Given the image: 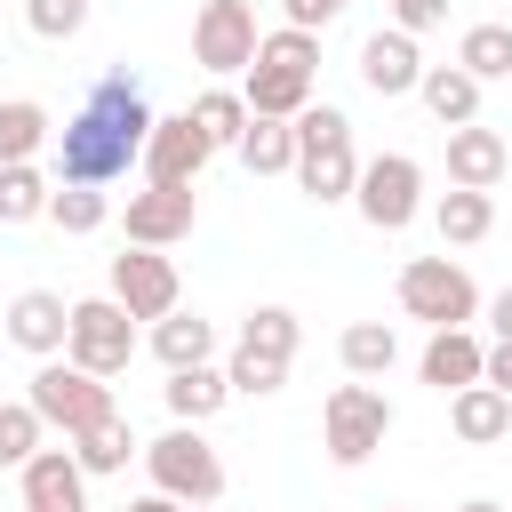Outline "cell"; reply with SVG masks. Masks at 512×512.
<instances>
[{
    "instance_id": "1",
    "label": "cell",
    "mask_w": 512,
    "mask_h": 512,
    "mask_svg": "<svg viewBox=\"0 0 512 512\" xmlns=\"http://www.w3.org/2000/svg\"><path fill=\"white\" fill-rule=\"evenodd\" d=\"M144 136H152V104H144V80L136 72H104L80 112L64 120L56 136V184H112L128 176V160H144Z\"/></svg>"
},
{
    "instance_id": "2",
    "label": "cell",
    "mask_w": 512,
    "mask_h": 512,
    "mask_svg": "<svg viewBox=\"0 0 512 512\" xmlns=\"http://www.w3.org/2000/svg\"><path fill=\"white\" fill-rule=\"evenodd\" d=\"M312 72H320V32L280 24V32L256 40V64H248L240 104H248L256 120H296V112L312 104Z\"/></svg>"
},
{
    "instance_id": "3",
    "label": "cell",
    "mask_w": 512,
    "mask_h": 512,
    "mask_svg": "<svg viewBox=\"0 0 512 512\" xmlns=\"http://www.w3.org/2000/svg\"><path fill=\"white\" fill-rule=\"evenodd\" d=\"M288 136H296V184L328 208V200H352V184H360V152H352V120L336 112V104H304L296 120H288Z\"/></svg>"
},
{
    "instance_id": "4",
    "label": "cell",
    "mask_w": 512,
    "mask_h": 512,
    "mask_svg": "<svg viewBox=\"0 0 512 512\" xmlns=\"http://www.w3.org/2000/svg\"><path fill=\"white\" fill-rule=\"evenodd\" d=\"M24 400H32V416H40L48 432H64V440H80V432H96V424L120 416V408H112V384L88 376V368H72V360H40L32 384H24Z\"/></svg>"
},
{
    "instance_id": "5",
    "label": "cell",
    "mask_w": 512,
    "mask_h": 512,
    "mask_svg": "<svg viewBox=\"0 0 512 512\" xmlns=\"http://www.w3.org/2000/svg\"><path fill=\"white\" fill-rule=\"evenodd\" d=\"M144 472H152V496H168V504H216L224 496V464L200 440V424H168L160 440H144Z\"/></svg>"
},
{
    "instance_id": "6",
    "label": "cell",
    "mask_w": 512,
    "mask_h": 512,
    "mask_svg": "<svg viewBox=\"0 0 512 512\" xmlns=\"http://www.w3.org/2000/svg\"><path fill=\"white\" fill-rule=\"evenodd\" d=\"M400 312L424 320V328H472L480 312V288L456 256H408L400 264Z\"/></svg>"
},
{
    "instance_id": "7",
    "label": "cell",
    "mask_w": 512,
    "mask_h": 512,
    "mask_svg": "<svg viewBox=\"0 0 512 512\" xmlns=\"http://www.w3.org/2000/svg\"><path fill=\"white\" fill-rule=\"evenodd\" d=\"M384 432H392V400L376 392V384H336L328 392V408H320V448H328V464H368L376 448H384Z\"/></svg>"
},
{
    "instance_id": "8",
    "label": "cell",
    "mask_w": 512,
    "mask_h": 512,
    "mask_svg": "<svg viewBox=\"0 0 512 512\" xmlns=\"http://www.w3.org/2000/svg\"><path fill=\"white\" fill-rule=\"evenodd\" d=\"M352 208H360V224H376V232H408L416 208H424V168H416L408 152H376V160H360Z\"/></svg>"
},
{
    "instance_id": "9",
    "label": "cell",
    "mask_w": 512,
    "mask_h": 512,
    "mask_svg": "<svg viewBox=\"0 0 512 512\" xmlns=\"http://www.w3.org/2000/svg\"><path fill=\"white\" fill-rule=\"evenodd\" d=\"M64 360L88 368V376H120L136 360V320L112 296H80L72 304V328H64Z\"/></svg>"
},
{
    "instance_id": "10",
    "label": "cell",
    "mask_w": 512,
    "mask_h": 512,
    "mask_svg": "<svg viewBox=\"0 0 512 512\" xmlns=\"http://www.w3.org/2000/svg\"><path fill=\"white\" fill-rule=\"evenodd\" d=\"M256 8L248 0H200V16H192V64L200 72H248L256 64Z\"/></svg>"
},
{
    "instance_id": "11",
    "label": "cell",
    "mask_w": 512,
    "mask_h": 512,
    "mask_svg": "<svg viewBox=\"0 0 512 512\" xmlns=\"http://www.w3.org/2000/svg\"><path fill=\"white\" fill-rule=\"evenodd\" d=\"M128 320H168L176 312V296H184V280H176V264L160 256V248H120L112 256V288H104Z\"/></svg>"
},
{
    "instance_id": "12",
    "label": "cell",
    "mask_w": 512,
    "mask_h": 512,
    "mask_svg": "<svg viewBox=\"0 0 512 512\" xmlns=\"http://www.w3.org/2000/svg\"><path fill=\"white\" fill-rule=\"evenodd\" d=\"M192 216H200V192L192 184H144V192H128V248H176L184 232H192Z\"/></svg>"
},
{
    "instance_id": "13",
    "label": "cell",
    "mask_w": 512,
    "mask_h": 512,
    "mask_svg": "<svg viewBox=\"0 0 512 512\" xmlns=\"http://www.w3.org/2000/svg\"><path fill=\"white\" fill-rule=\"evenodd\" d=\"M208 160H216V144L192 128V112L152 120V136H144V176H152V184H200Z\"/></svg>"
},
{
    "instance_id": "14",
    "label": "cell",
    "mask_w": 512,
    "mask_h": 512,
    "mask_svg": "<svg viewBox=\"0 0 512 512\" xmlns=\"http://www.w3.org/2000/svg\"><path fill=\"white\" fill-rule=\"evenodd\" d=\"M504 168H512V144H504L496 128H480V120L448 128V184H456V192H496Z\"/></svg>"
},
{
    "instance_id": "15",
    "label": "cell",
    "mask_w": 512,
    "mask_h": 512,
    "mask_svg": "<svg viewBox=\"0 0 512 512\" xmlns=\"http://www.w3.org/2000/svg\"><path fill=\"white\" fill-rule=\"evenodd\" d=\"M64 328H72V304H64L56 288H24V296L8 304V344L32 352V360H56V352H64Z\"/></svg>"
},
{
    "instance_id": "16",
    "label": "cell",
    "mask_w": 512,
    "mask_h": 512,
    "mask_svg": "<svg viewBox=\"0 0 512 512\" xmlns=\"http://www.w3.org/2000/svg\"><path fill=\"white\" fill-rule=\"evenodd\" d=\"M24 512H88V472L72 464V448H40L24 464Z\"/></svg>"
},
{
    "instance_id": "17",
    "label": "cell",
    "mask_w": 512,
    "mask_h": 512,
    "mask_svg": "<svg viewBox=\"0 0 512 512\" xmlns=\"http://www.w3.org/2000/svg\"><path fill=\"white\" fill-rule=\"evenodd\" d=\"M360 80H368V96H416V80H424L416 40L408 32H368L360 40Z\"/></svg>"
},
{
    "instance_id": "18",
    "label": "cell",
    "mask_w": 512,
    "mask_h": 512,
    "mask_svg": "<svg viewBox=\"0 0 512 512\" xmlns=\"http://www.w3.org/2000/svg\"><path fill=\"white\" fill-rule=\"evenodd\" d=\"M480 360H488V344H480L472 328H432L416 376H424L432 392H464V384H480Z\"/></svg>"
},
{
    "instance_id": "19",
    "label": "cell",
    "mask_w": 512,
    "mask_h": 512,
    "mask_svg": "<svg viewBox=\"0 0 512 512\" xmlns=\"http://www.w3.org/2000/svg\"><path fill=\"white\" fill-rule=\"evenodd\" d=\"M448 432H456L464 448H488V440L512 432V400H504L496 384H464V392H448Z\"/></svg>"
},
{
    "instance_id": "20",
    "label": "cell",
    "mask_w": 512,
    "mask_h": 512,
    "mask_svg": "<svg viewBox=\"0 0 512 512\" xmlns=\"http://www.w3.org/2000/svg\"><path fill=\"white\" fill-rule=\"evenodd\" d=\"M160 400H168V416H176V424H208V416L232 400V384H224V368H216V360H200V368H168Z\"/></svg>"
},
{
    "instance_id": "21",
    "label": "cell",
    "mask_w": 512,
    "mask_h": 512,
    "mask_svg": "<svg viewBox=\"0 0 512 512\" xmlns=\"http://www.w3.org/2000/svg\"><path fill=\"white\" fill-rule=\"evenodd\" d=\"M416 96H424V112H432L440 128H464V120H480V80H472V72H456V64H424Z\"/></svg>"
},
{
    "instance_id": "22",
    "label": "cell",
    "mask_w": 512,
    "mask_h": 512,
    "mask_svg": "<svg viewBox=\"0 0 512 512\" xmlns=\"http://www.w3.org/2000/svg\"><path fill=\"white\" fill-rule=\"evenodd\" d=\"M152 360L160 368H200V360H216V328L200 312H168V320H152Z\"/></svg>"
},
{
    "instance_id": "23",
    "label": "cell",
    "mask_w": 512,
    "mask_h": 512,
    "mask_svg": "<svg viewBox=\"0 0 512 512\" xmlns=\"http://www.w3.org/2000/svg\"><path fill=\"white\" fill-rule=\"evenodd\" d=\"M432 224H440V240H448V248H472V240H488V232H496V200H488V192H456V184H448V192L432 200Z\"/></svg>"
},
{
    "instance_id": "24",
    "label": "cell",
    "mask_w": 512,
    "mask_h": 512,
    "mask_svg": "<svg viewBox=\"0 0 512 512\" xmlns=\"http://www.w3.org/2000/svg\"><path fill=\"white\" fill-rule=\"evenodd\" d=\"M240 168L248 176H280V168H296V136H288V120H256L248 112V128H240Z\"/></svg>"
},
{
    "instance_id": "25",
    "label": "cell",
    "mask_w": 512,
    "mask_h": 512,
    "mask_svg": "<svg viewBox=\"0 0 512 512\" xmlns=\"http://www.w3.org/2000/svg\"><path fill=\"white\" fill-rule=\"evenodd\" d=\"M456 72H472L480 88L488 80H512V24H472L456 40Z\"/></svg>"
},
{
    "instance_id": "26",
    "label": "cell",
    "mask_w": 512,
    "mask_h": 512,
    "mask_svg": "<svg viewBox=\"0 0 512 512\" xmlns=\"http://www.w3.org/2000/svg\"><path fill=\"white\" fill-rule=\"evenodd\" d=\"M40 144H48V104L8 96V104H0V168H24Z\"/></svg>"
},
{
    "instance_id": "27",
    "label": "cell",
    "mask_w": 512,
    "mask_h": 512,
    "mask_svg": "<svg viewBox=\"0 0 512 512\" xmlns=\"http://www.w3.org/2000/svg\"><path fill=\"white\" fill-rule=\"evenodd\" d=\"M296 344H304V328H296V312H288V304H256V312L240 320V352H264V360H296Z\"/></svg>"
},
{
    "instance_id": "28",
    "label": "cell",
    "mask_w": 512,
    "mask_h": 512,
    "mask_svg": "<svg viewBox=\"0 0 512 512\" xmlns=\"http://www.w3.org/2000/svg\"><path fill=\"white\" fill-rule=\"evenodd\" d=\"M336 352H344L352 376H384V368L400 360V336H392V320H352V328L336 336Z\"/></svg>"
},
{
    "instance_id": "29",
    "label": "cell",
    "mask_w": 512,
    "mask_h": 512,
    "mask_svg": "<svg viewBox=\"0 0 512 512\" xmlns=\"http://www.w3.org/2000/svg\"><path fill=\"white\" fill-rule=\"evenodd\" d=\"M184 112H192V128H200L216 152H224V144H240V128H248V104H240V88H200Z\"/></svg>"
},
{
    "instance_id": "30",
    "label": "cell",
    "mask_w": 512,
    "mask_h": 512,
    "mask_svg": "<svg viewBox=\"0 0 512 512\" xmlns=\"http://www.w3.org/2000/svg\"><path fill=\"white\" fill-rule=\"evenodd\" d=\"M128 456H136V432L112 416V424H96V432H80L72 440V464L88 472V480H104V472H128Z\"/></svg>"
},
{
    "instance_id": "31",
    "label": "cell",
    "mask_w": 512,
    "mask_h": 512,
    "mask_svg": "<svg viewBox=\"0 0 512 512\" xmlns=\"http://www.w3.org/2000/svg\"><path fill=\"white\" fill-rule=\"evenodd\" d=\"M48 176L24 160V168H0V224H32V216H48Z\"/></svg>"
},
{
    "instance_id": "32",
    "label": "cell",
    "mask_w": 512,
    "mask_h": 512,
    "mask_svg": "<svg viewBox=\"0 0 512 512\" xmlns=\"http://www.w3.org/2000/svg\"><path fill=\"white\" fill-rule=\"evenodd\" d=\"M40 440H48V424L32 416V400H0V464H32L40 456Z\"/></svg>"
},
{
    "instance_id": "33",
    "label": "cell",
    "mask_w": 512,
    "mask_h": 512,
    "mask_svg": "<svg viewBox=\"0 0 512 512\" xmlns=\"http://www.w3.org/2000/svg\"><path fill=\"white\" fill-rule=\"evenodd\" d=\"M48 216H56V232H96V224L112 216V200H104L96 184H56V192H48Z\"/></svg>"
},
{
    "instance_id": "34",
    "label": "cell",
    "mask_w": 512,
    "mask_h": 512,
    "mask_svg": "<svg viewBox=\"0 0 512 512\" xmlns=\"http://www.w3.org/2000/svg\"><path fill=\"white\" fill-rule=\"evenodd\" d=\"M224 384H232V392H248V400H272V392L288 384V360H264V352H240V344H232Z\"/></svg>"
},
{
    "instance_id": "35",
    "label": "cell",
    "mask_w": 512,
    "mask_h": 512,
    "mask_svg": "<svg viewBox=\"0 0 512 512\" xmlns=\"http://www.w3.org/2000/svg\"><path fill=\"white\" fill-rule=\"evenodd\" d=\"M24 24H32V40H80L88 0H24Z\"/></svg>"
},
{
    "instance_id": "36",
    "label": "cell",
    "mask_w": 512,
    "mask_h": 512,
    "mask_svg": "<svg viewBox=\"0 0 512 512\" xmlns=\"http://www.w3.org/2000/svg\"><path fill=\"white\" fill-rule=\"evenodd\" d=\"M384 8H392V32H408V40L448 24V0H384Z\"/></svg>"
},
{
    "instance_id": "37",
    "label": "cell",
    "mask_w": 512,
    "mask_h": 512,
    "mask_svg": "<svg viewBox=\"0 0 512 512\" xmlns=\"http://www.w3.org/2000/svg\"><path fill=\"white\" fill-rule=\"evenodd\" d=\"M280 8H288V24H296V32H320V24H336L352 0H280Z\"/></svg>"
},
{
    "instance_id": "38",
    "label": "cell",
    "mask_w": 512,
    "mask_h": 512,
    "mask_svg": "<svg viewBox=\"0 0 512 512\" xmlns=\"http://www.w3.org/2000/svg\"><path fill=\"white\" fill-rule=\"evenodd\" d=\"M480 384H496V392L512 400V344H488V360H480Z\"/></svg>"
},
{
    "instance_id": "39",
    "label": "cell",
    "mask_w": 512,
    "mask_h": 512,
    "mask_svg": "<svg viewBox=\"0 0 512 512\" xmlns=\"http://www.w3.org/2000/svg\"><path fill=\"white\" fill-rule=\"evenodd\" d=\"M488 328H496V344H512V280L488 296Z\"/></svg>"
},
{
    "instance_id": "40",
    "label": "cell",
    "mask_w": 512,
    "mask_h": 512,
    "mask_svg": "<svg viewBox=\"0 0 512 512\" xmlns=\"http://www.w3.org/2000/svg\"><path fill=\"white\" fill-rule=\"evenodd\" d=\"M128 512H184V504H168V496H136Z\"/></svg>"
},
{
    "instance_id": "41",
    "label": "cell",
    "mask_w": 512,
    "mask_h": 512,
    "mask_svg": "<svg viewBox=\"0 0 512 512\" xmlns=\"http://www.w3.org/2000/svg\"><path fill=\"white\" fill-rule=\"evenodd\" d=\"M456 512H504V504H496V496H464Z\"/></svg>"
},
{
    "instance_id": "42",
    "label": "cell",
    "mask_w": 512,
    "mask_h": 512,
    "mask_svg": "<svg viewBox=\"0 0 512 512\" xmlns=\"http://www.w3.org/2000/svg\"><path fill=\"white\" fill-rule=\"evenodd\" d=\"M184 512H208V504H184Z\"/></svg>"
}]
</instances>
